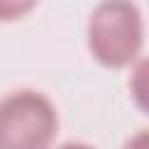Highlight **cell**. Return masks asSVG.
<instances>
[{
  "label": "cell",
  "mask_w": 149,
  "mask_h": 149,
  "mask_svg": "<svg viewBox=\"0 0 149 149\" xmlns=\"http://www.w3.org/2000/svg\"><path fill=\"white\" fill-rule=\"evenodd\" d=\"M40 0H0V21H16L23 19L35 9Z\"/></svg>",
  "instance_id": "obj_4"
},
{
  "label": "cell",
  "mask_w": 149,
  "mask_h": 149,
  "mask_svg": "<svg viewBox=\"0 0 149 149\" xmlns=\"http://www.w3.org/2000/svg\"><path fill=\"white\" fill-rule=\"evenodd\" d=\"M123 149H149V130H137L123 144Z\"/></svg>",
  "instance_id": "obj_5"
},
{
  "label": "cell",
  "mask_w": 149,
  "mask_h": 149,
  "mask_svg": "<svg viewBox=\"0 0 149 149\" xmlns=\"http://www.w3.org/2000/svg\"><path fill=\"white\" fill-rule=\"evenodd\" d=\"M58 130L54 102L40 91H14L0 100V149H49Z\"/></svg>",
  "instance_id": "obj_2"
},
{
  "label": "cell",
  "mask_w": 149,
  "mask_h": 149,
  "mask_svg": "<svg viewBox=\"0 0 149 149\" xmlns=\"http://www.w3.org/2000/svg\"><path fill=\"white\" fill-rule=\"evenodd\" d=\"M86 42L93 58L105 68L130 65L144 42V23L133 0H102L88 16Z\"/></svg>",
  "instance_id": "obj_1"
},
{
  "label": "cell",
  "mask_w": 149,
  "mask_h": 149,
  "mask_svg": "<svg viewBox=\"0 0 149 149\" xmlns=\"http://www.w3.org/2000/svg\"><path fill=\"white\" fill-rule=\"evenodd\" d=\"M128 84H130V95H133L135 105L144 114H149V56L135 63Z\"/></svg>",
  "instance_id": "obj_3"
},
{
  "label": "cell",
  "mask_w": 149,
  "mask_h": 149,
  "mask_svg": "<svg viewBox=\"0 0 149 149\" xmlns=\"http://www.w3.org/2000/svg\"><path fill=\"white\" fill-rule=\"evenodd\" d=\"M58 149H93V147L81 144V142H68V144H63V147H58Z\"/></svg>",
  "instance_id": "obj_6"
}]
</instances>
